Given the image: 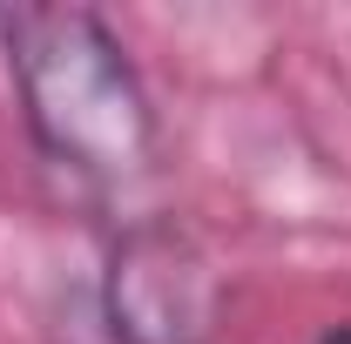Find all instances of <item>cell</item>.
Masks as SVG:
<instances>
[{
  "label": "cell",
  "mask_w": 351,
  "mask_h": 344,
  "mask_svg": "<svg viewBox=\"0 0 351 344\" xmlns=\"http://www.w3.org/2000/svg\"><path fill=\"white\" fill-rule=\"evenodd\" d=\"M101 310L115 344H210L223 324V277L176 223H129L108 250Z\"/></svg>",
  "instance_id": "2"
},
{
  "label": "cell",
  "mask_w": 351,
  "mask_h": 344,
  "mask_svg": "<svg viewBox=\"0 0 351 344\" xmlns=\"http://www.w3.org/2000/svg\"><path fill=\"white\" fill-rule=\"evenodd\" d=\"M7 75L21 115L61 169L88 182H129L156 162V108L129 47L88 7H14Z\"/></svg>",
  "instance_id": "1"
},
{
  "label": "cell",
  "mask_w": 351,
  "mask_h": 344,
  "mask_svg": "<svg viewBox=\"0 0 351 344\" xmlns=\"http://www.w3.org/2000/svg\"><path fill=\"white\" fill-rule=\"evenodd\" d=\"M317 344H351V324H331V331H324Z\"/></svg>",
  "instance_id": "3"
}]
</instances>
